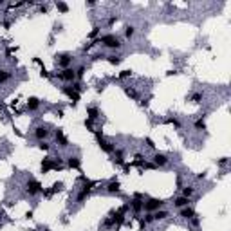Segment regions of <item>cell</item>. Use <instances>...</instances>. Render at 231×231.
Returning <instances> with one entry per match:
<instances>
[{
  "label": "cell",
  "instance_id": "277c9868",
  "mask_svg": "<svg viewBox=\"0 0 231 231\" xmlns=\"http://www.w3.org/2000/svg\"><path fill=\"white\" fill-rule=\"evenodd\" d=\"M25 191H27L29 195H38V193L43 191V186L36 181V179H29L27 184H25Z\"/></svg>",
  "mask_w": 231,
  "mask_h": 231
},
{
  "label": "cell",
  "instance_id": "4316f807",
  "mask_svg": "<svg viewBox=\"0 0 231 231\" xmlns=\"http://www.w3.org/2000/svg\"><path fill=\"white\" fill-rule=\"evenodd\" d=\"M123 90H125V94H126V96H130V98H134V99H137V92L134 90V89H128V87H125Z\"/></svg>",
  "mask_w": 231,
  "mask_h": 231
},
{
  "label": "cell",
  "instance_id": "ee69618b",
  "mask_svg": "<svg viewBox=\"0 0 231 231\" xmlns=\"http://www.w3.org/2000/svg\"><path fill=\"white\" fill-rule=\"evenodd\" d=\"M154 220V217H152V215H146V217H145V222H152Z\"/></svg>",
  "mask_w": 231,
  "mask_h": 231
},
{
  "label": "cell",
  "instance_id": "4dcf8cb0",
  "mask_svg": "<svg viewBox=\"0 0 231 231\" xmlns=\"http://www.w3.org/2000/svg\"><path fill=\"white\" fill-rule=\"evenodd\" d=\"M63 190V182L62 181H58V182H54L53 184V191H62Z\"/></svg>",
  "mask_w": 231,
  "mask_h": 231
},
{
  "label": "cell",
  "instance_id": "30bf717a",
  "mask_svg": "<svg viewBox=\"0 0 231 231\" xmlns=\"http://www.w3.org/2000/svg\"><path fill=\"white\" fill-rule=\"evenodd\" d=\"M40 168H42V173L51 172V170L54 168V159H53V157H43V159H42V164H40Z\"/></svg>",
  "mask_w": 231,
  "mask_h": 231
},
{
  "label": "cell",
  "instance_id": "60d3db41",
  "mask_svg": "<svg viewBox=\"0 0 231 231\" xmlns=\"http://www.w3.org/2000/svg\"><path fill=\"white\" fill-rule=\"evenodd\" d=\"M224 164H228V157H222L220 161H219V166H224Z\"/></svg>",
  "mask_w": 231,
  "mask_h": 231
},
{
  "label": "cell",
  "instance_id": "ffe728a7",
  "mask_svg": "<svg viewBox=\"0 0 231 231\" xmlns=\"http://www.w3.org/2000/svg\"><path fill=\"white\" fill-rule=\"evenodd\" d=\"M152 217H154V220H164V219H166V217H168V211H155V213H154V215H152Z\"/></svg>",
  "mask_w": 231,
  "mask_h": 231
},
{
  "label": "cell",
  "instance_id": "e0dca14e",
  "mask_svg": "<svg viewBox=\"0 0 231 231\" xmlns=\"http://www.w3.org/2000/svg\"><path fill=\"white\" fill-rule=\"evenodd\" d=\"M173 204H175V208H179V210H181V208H184V206H190V199H186V197H182V195H181V197H177V199H175V202H173Z\"/></svg>",
  "mask_w": 231,
  "mask_h": 231
},
{
  "label": "cell",
  "instance_id": "e575fe53",
  "mask_svg": "<svg viewBox=\"0 0 231 231\" xmlns=\"http://www.w3.org/2000/svg\"><path fill=\"white\" fill-rule=\"evenodd\" d=\"M38 146H40V150H43V152H47V150H49V143H43V141H40V145H38Z\"/></svg>",
  "mask_w": 231,
  "mask_h": 231
},
{
  "label": "cell",
  "instance_id": "f1b7e54d",
  "mask_svg": "<svg viewBox=\"0 0 231 231\" xmlns=\"http://www.w3.org/2000/svg\"><path fill=\"white\" fill-rule=\"evenodd\" d=\"M128 76H132V71H130V69H125V71L119 72V80H125V78H128Z\"/></svg>",
  "mask_w": 231,
  "mask_h": 231
},
{
  "label": "cell",
  "instance_id": "2e32d148",
  "mask_svg": "<svg viewBox=\"0 0 231 231\" xmlns=\"http://www.w3.org/2000/svg\"><path fill=\"white\" fill-rule=\"evenodd\" d=\"M67 164H69V168H74V170H80V166H81V161H80V157H76V155H71V157L67 159Z\"/></svg>",
  "mask_w": 231,
  "mask_h": 231
},
{
  "label": "cell",
  "instance_id": "d6986e66",
  "mask_svg": "<svg viewBox=\"0 0 231 231\" xmlns=\"http://www.w3.org/2000/svg\"><path fill=\"white\" fill-rule=\"evenodd\" d=\"M119 188H121V184H119L117 181H112V182H108L107 191H108V193H117V191H119Z\"/></svg>",
  "mask_w": 231,
  "mask_h": 231
},
{
  "label": "cell",
  "instance_id": "8fae6325",
  "mask_svg": "<svg viewBox=\"0 0 231 231\" xmlns=\"http://www.w3.org/2000/svg\"><path fill=\"white\" fill-rule=\"evenodd\" d=\"M54 137H56V141L60 143V146H62V148H67V146H69V139L63 136V130H62V128H58V130L54 132Z\"/></svg>",
  "mask_w": 231,
  "mask_h": 231
},
{
  "label": "cell",
  "instance_id": "ba28073f",
  "mask_svg": "<svg viewBox=\"0 0 231 231\" xmlns=\"http://www.w3.org/2000/svg\"><path fill=\"white\" fill-rule=\"evenodd\" d=\"M56 78H58V80H63V81H74L76 72H74V69H63L62 72L56 74Z\"/></svg>",
  "mask_w": 231,
  "mask_h": 231
},
{
  "label": "cell",
  "instance_id": "4fadbf2b",
  "mask_svg": "<svg viewBox=\"0 0 231 231\" xmlns=\"http://www.w3.org/2000/svg\"><path fill=\"white\" fill-rule=\"evenodd\" d=\"M179 215L182 217V219H193L195 217V210L193 208H190V206H184V208H181V211H179Z\"/></svg>",
  "mask_w": 231,
  "mask_h": 231
},
{
  "label": "cell",
  "instance_id": "b9f144b4",
  "mask_svg": "<svg viewBox=\"0 0 231 231\" xmlns=\"http://www.w3.org/2000/svg\"><path fill=\"white\" fill-rule=\"evenodd\" d=\"M103 58H107L105 54H94V58H92V60H103Z\"/></svg>",
  "mask_w": 231,
  "mask_h": 231
},
{
  "label": "cell",
  "instance_id": "8d00e7d4",
  "mask_svg": "<svg viewBox=\"0 0 231 231\" xmlns=\"http://www.w3.org/2000/svg\"><path fill=\"white\" fill-rule=\"evenodd\" d=\"M98 33H99V27H94V29L90 31V34H89V38H96V36H98Z\"/></svg>",
  "mask_w": 231,
  "mask_h": 231
},
{
  "label": "cell",
  "instance_id": "603a6c76",
  "mask_svg": "<svg viewBox=\"0 0 231 231\" xmlns=\"http://www.w3.org/2000/svg\"><path fill=\"white\" fill-rule=\"evenodd\" d=\"M193 191H195V188H193V186H186V188H182V197L190 199V197L193 195Z\"/></svg>",
  "mask_w": 231,
  "mask_h": 231
},
{
  "label": "cell",
  "instance_id": "484cf974",
  "mask_svg": "<svg viewBox=\"0 0 231 231\" xmlns=\"http://www.w3.org/2000/svg\"><path fill=\"white\" fill-rule=\"evenodd\" d=\"M195 128H197V130H206V123H204V119H202V117L195 121Z\"/></svg>",
  "mask_w": 231,
  "mask_h": 231
},
{
  "label": "cell",
  "instance_id": "83f0119b",
  "mask_svg": "<svg viewBox=\"0 0 231 231\" xmlns=\"http://www.w3.org/2000/svg\"><path fill=\"white\" fill-rule=\"evenodd\" d=\"M166 123L173 125L175 128H181V121H179V119H175V117H168V119H166Z\"/></svg>",
  "mask_w": 231,
  "mask_h": 231
},
{
  "label": "cell",
  "instance_id": "3957f363",
  "mask_svg": "<svg viewBox=\"0 0 231 231\" xmlns=\"http://www.w3.org/2000/svg\"><path fill=\"white\" fill-rule=\"evenodd\" d=\"M83 182H85V184H83V188H81V191L78 193V199H76L78 202H83V200L87 199L89 195H90V191H92V188L96 186V182H94V181H89V179H85Z\"/></svg>",
  "mask_w": 231,
  "mask_h": 231
},
{
  "label": "cell",
  "instance_id": "cb8c5ba5",
  "mask_svg": "<svg viewBox=\"0 0 231 231\" xmlns=\"http://www.w3.org/2000/svg\"><path fill=\"white\" fill-rule=\"evenodd\" d=\"M134 34H136V27H134V25H126L125 27V36L126 38H132Z\"/></svg>",
  "mask_w": 231,
  "mask_h": 231
},
{
  "label": "cell",
  "instance_id": "1f68e13d",
  "mask_svg": "<svg viewBox=\"0 0 231 231\" xmlns=\"http://www.w3.org/2000/svg\"><path fill=\"white\" fill-rule=\"evenodd\" d=\"M74 72H76V78H81V76L85 74V65H81V67H78V69H76Z\"/></svg>",
  "mask_w": 231,
  "mask_h": 231
},
{
  "label": "cell",
  "instance_id": "7bdbcfd3",
  "mask_svg": "<svg viewBox=\"0 0 231 231\" xmlns=\"http://www.w3.org/2000/svg\"><path fill=\"white\" fill-rule=\"evenodd\" d=\"M47 9H49L47 6H40V13H47Z\"/></svg>",
  "mask_w": 231,
  "mask_h": 231
},
{
  "label": "cell",
  "instance_id": "9c48e42d",
  "mask_svg": "<svg viewBox=\"0 0 231 231\" xmlns=\"http://www.w3.org/2000/svg\"><path fill=\"white\" fill-rule=\"evenodd\" d=\"M130 208L136 211V213H139V211L143 210V193H136V195H134V200L130 202Z\"/></svg>",
  "mask_w": 231,
  "mask_h": 231
},
{
  "label": "cell",
  "instance_id": "836d02e7",
  "mask_svg": "<svg viewBox=\"0 0 231 231\" xmlns=\"http://www.w3.org/2000/svg\"><path fill=\"white\" fill-rule=\"evenodd\" d=\"M145 143H146L148 148H155V143H154V139H150V137H146L145 139Z\"/></svg>",
  "mask_w": 231,
  "mask_h": 231
},
{
  "label": "cell",
  "instance_id": "d6a6232c",
  "mask_svg": "<svg viewBox=\"0 0 231 231\" xmlns=\"http://www.w3.org/2000/svg\"><path fill=\"white\" fill-rule=\"evenodd\" d=\"M85 126H87L90 132H96V130H94V125H92V119H85Z\"/></svg>",
  "mask_w": 231,
  "mask_h": 231
},
{
  "label": "cell",
  "instance_id": "f6af8a7d",
  "mask_svg": "<svg viewBox=\"0 0 231 231\" xmlns=\"http://www.w3.org/2000/svg\"><path fill=\"white\" fill-rule=\"evenodd\" d=\"M34 63H38V65H42V67H43V63H42V60H40V58H34Z\"/></svg>",
  "mask_w": 231,
  "mask_h": 231
},
{
  "label": "cell",
  "instance_id": "8992f818",
  "mask_svg": "<svg viewBox=\"0 0 231 231\" xmlns=\"http://www.w3.org/2000/svg\"><path fill=\"white\" fill-rule=\"evenodd\" d=\"M62 92L67 96V98H71V105L76 107V103L80 101V94H78V92L74 90L72 87H62Z\"/></svg>",
  "mask_w": 231,
  "mask_h": 231
},
{
  "label": "cell",
  "instance_id": "52a82bcc",
  "mask_svg": "<svg viewBox=\"0 0 231 231\" xmlns=\"http://www.w3.org/2000/svg\"><path fill=\"white\" fill-rule=\"evenodd\" d=\"M71 62H72V56H71L69 53L56 54V63H58L60 67H63V69H69V65H71Z\"/></svg>",
  "mask_w": 231,
  "mask_h": 231
},
{
  "label": "cell",
  "instance_id": "9a60e30c",
  "mask_svg": "<svg viewBox=\"0 0 231 231\" xmlns=\"http://www.w3.org/2000/svg\"><path fill=\"white\" fill-rule=\"evenodd\" d=\"M40 107V99L38 98H34V96H31L29 99H27V110L29 112H33V110H36Z\"/></svg>",
  "mask_w": 231,
  "mask_h": 231
},
{
  "label": "cell",
  "instance_id": "74e56055",
  "mask_svg": "<svg viewBox=\"0 0 231 231\" xmlns=\"http://www.w3.org/2000/svg\"><path fill=\"white\" fill-rule=\"evenodd\" d=\"M40 76H42V78H51V74L45 71V67H42V71H40Z\"/></svg>",
  "mask_w": 231,
  "mask_h": 231
},
{
  "label": "cell",
  "instance_id": "6da1fadb",
  "mask_svg": "<svg viewBox=\"0 0 231 231\" xmlns=\"http://www.w3.org/2000/svg\"><path fill=\"white\" fill-rule=\"evenodd\" d=\"M98 43H103V45L108 47V49H119V47L123 45L121 40H119L117 36H114V34H105V36L98 38Z\"/></svg>",
  "mask_w": 231,
  "mask_h": 231
},
{
  "label": "cell",
  "instance_id": "44dd1931",
  "mask_svg": "<svg viewBox=\"0 0 231 231\" xmlns=\"http://www.w3.org/2000/svg\"><path fill=\"white\" fill-rule=\"evenodd\" d=\"M54 6H56V9L60 11V13H67V11H69V6H67L65 2H60V0H58V2H54Z\"/></svg>",
  "mask_w": 231,
  "mask_h": 231
},
{
  "label": "cell",
  "instance_id": "7402d4cb",
  "mask_svg": "<svg viewBox=\"0 0 231 231\" xmlns=\"http://www.w3.org/2000/svg\"><path fill=\"white\" fill-rule=\"evenodd\" d=\"M121 60H123V58H121V56H107V62L110 63V65H119V63H121Z\"/></svg>",
  "mask_w": 231,
  "mask_h": 231
},
{
  "label": "cell",
  "instance_id": "f546056e",
  "mask_svg": "<svg viewBox=\"0 0 231 231\" xmlns=\"http://www.w3.org/2000/svg\"><path fill=\"white\" fill-rule=\"evenodd\" d=\"M190 99H191L193 103H199L200 99H202V94H200V92H195V94H191V98H190Z\"/></svg>",
  "mask_w": 231,
  "mask_h": 231
},
{
  "label": "cell",
  "instance_id": "f35d334b",
  "mask_svg": "<svg viewBox=\"0 0 231 231\" xmlns=\"http://www.w3.org/2000/svg\"><path fill=\"white\" fill-rule=\"evenodd\" d=\"M117 20H119L117 16H112V18H108V25H114V24H116Z\"/></svg>",
  "mask_w": 231,
  "mask_h": 231
},
{
  "label": "cell",
  "instance_id": "d590c367",
  "mask_svg": "<svg viewBox=\"0 0 231 231\" xmlns=\"http://www.w3.org/2000/svg\"><path fill=\"white\" fill-rule=\"evenodd\" d=\"M42 193L45 195V197H47V199H51V197H53V193H54V191H53V188H51V190H43Z\"/></svg>",
  "mask_w": 231,
  "mask_h": 231
},
{
  "label": "cell",
  "instance_id": "5bb4252c",
  "mask_svg": "<svg viewBox=\"0 0 231 231\" xmlns=\"http://www.w3.org/2000/svg\"><path fill=\"white\" fill-rule=\"evenodd\" d=\"M154 164L155 166H164V164H168V157L164 154H155L154 155Z\"/></svg>",
  "mask_w": 231,
  "mask_h": 231
},
{
  "label": "cell",
  "instance_id": "d4e9b609",
  "mask_svg": "<svg viewBox=\"0 0 231 231\" xmlns=\"http://www.w3.org/2000/svg\"><path fill=\"white\" fill-rule=\"evenodd\" d=\"M11 78V74L7 71H4V69H0V83H4V81H7Z\"/></svg>",
  "mask_w": 231,
  "mask_h": 231
},
{
  "label": "cell",
  "instance_id": "ab89813d",
  "mask_svg": "<svg viewBox=\"0 0 231 231\" xmlns=\"http://www.w3.org/2000/svg\"><path fill=\"white\" fill-rule=\"evenodd\" d=\"M190 220H191V224H193V226H199V224H200V220L197 219V217H193V219H190Z\"/></svg>",
  "mask_w": 231,
  "mask_h": 231
},
{
  "label": "cell",
  "instance_id": "ac0fdd59",
  "mask_svg": "<svg viewBox=\"0 0 231 231\" xmlns=\"http://www.w3.org/2000/svg\"><path fill=\"white\" fill-rule=\"evenodd\" d=\"M87 114H89V119H98L99 117V110L96 108V107H87Z\"/></svg>",
  "mask_w": 231,
  "mask_h": 231
},
{
  "label": "cell",
  "instance_id": "5b68a950",
  "mask_svg": "<svg viewBox=\"0 0 231 231\" xmlns=\"http://www.w3.org/2000/svg\"><path fill=\"white\" fill-rule=\"evenodd\" d=\"M163 204H164V200L161 199H148L146 202H143V210L152 213V211H157L159 208H163Z\"/></svg>",
  "mask_w": 231,
  "mask_h": 231
},
{
  "label": "cell",
  "instance_id": "7c38bea8",
  "mask_svg": "<svg viewBox=\"0 0 231 231\" xmlns=\"http://www.w3.org/2000/svg\"><path fill=\"white\" fill-rule=\"evenodd\" d=\"M34 137H36L38 141H43L45 137H49V130H47L45 126H36V128H34Z\"/></svg>",
  "mask_w": 231,
  "mask_h": 231
},
{
  "label": "cell",
  "instance_id": "7a4b0ae2",
  "mask_svg": "<svg viewBox=\"0 0 231 231\" xmlns=\"http://www.w3.org/2000/svg\"><path fill=\"white\" fill-rule=\"evenodd\" d=\"M94 136H96V141H98V146L101 148V150H103L105 154H114L116 146L112 145V143H108V141H107L105 137H103V134H101V132H98V130H96Z\"/></svg>",
  "mask_w": 231,
  "mask_h": 231
}]
</instances>
